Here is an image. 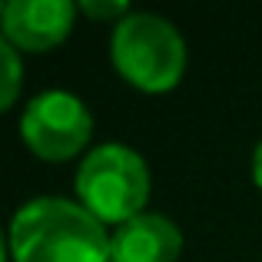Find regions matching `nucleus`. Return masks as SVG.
Wrapping results in <instances>:
<instances>
[{
	"label": "nucleus",
	"instance_id": "9",
	"mask_svg": "<svg viewBox=\"0 0 262 262\" xmlns=\"http://www.w3.org/2000/svg\"><path fill=\"white\" fill-rule=\"evenodd\" d=\"M252 179H256V186L262 189V140L256 143V149H252Z\"/></svg>",
	"mask_w": 262,
	"mask_h": 262
},
{
	"label": "nucleus",
	"instance_id": "2",
	"mask_svg": "<svg viewBox=\"0 0 262 262\" xmlns=\"http://www.w3.org/2000/svg\"><path fill=\"white\" fill-rule=\"evenodd\" d=\"M110 57L126 83L143 93H166L186 73L189 50L173 20L153 10H133L113 27Z\"/></svg>",
	"mask_w": 262,
	"mask_h": 262
},
{
	"label": "nucleus",
	"instance_id": "8",
	"mask_svg": "<svg viewBox=\"0 0 262 262\" xmlns=\"http://www.w3.org/2000/svg\"><path fill=\"white\" fill-rule=\"evenodd\" d=\"M77 7H80V13H86L90 20H116V24L133 13L126 0H80Z\"/></svg>",
	"mask_w": 262,
	"mask_h": 262
},
{
	"label": "nucleus",
	"instance_id": "4",
	"mask_svg": "<svg viewBox=\"0 0 262 262\" xmlns=\"http://www.w3.org/2000/svg\"><path fill=\"white\" fill-rule=\"evenodd\" d=\"M93 136V113L70 90H40L20 113V140L37 160H73Z\"/></svg>",
	"mask_w": 262,
	"mask_h": 262
},
{
	"label": "nucleus",
	"instance_id": "6",
	"mask_svg": "<svg viewBox=\"0 0 262 262\" xmlns=\"http://www.w3.org/2000/svg\"><path fill=\"white\" fill-rule=\"evenodd\" d=\"M183 252V229L166 212H140L116 226L110 262H176Z\"/></svg>",
	"mask_w": 262,
	"mask_h": 262
},
{
	"label": "nucleus",
	"instance_id": "7",
	"mask_svg": "<svg viewBox=\"0 0 262 262\" xmlns=\"http://www.w3.org/2000/svg\"><path fill=\"white\" fill-rule=\"evenodd\" d=\"M0 110H10L20 96V86H24V60H20V50L7 40H0Z\"/></svg>",
	"mask_w": 262,
	"mask_h": 262
},
{
	"label": "nucleus",
	"instance_id": "5",
	"mask_svg": "<svg viewBox=\"0 0 262 262\" xmlns=\"http://www.w3.org/2000/svg\"><path fill=\"white\" fill-rule=\"evenodd\" d=\"M77 13L80 7L73 0H7L0 27L4 40L20 53H43L70 37Z\"/></svg>",
	"mask_w": 262,
	"mask_h": 262
},
{
	"label": "nucleus",
	"instance_id": "1",
	"mask_svg": "<svg viewBox=\"0 0 262 262\" xmlns=\"http://www.w3.org/2000/svg\"><path fill=\"white\" fill-rule=\"evenodd\" d=\"M110 243L106 223L67 196L27 199L7 232L13 262H110Z\"/></svg>",
	"mask_w": 262,
	"mask_h": 262
},
{
	"label": "nucleus",
	"instance_id": "3",
	"mask_svg": "<svg viewBox=\"0 0 262 262\" xmlns=\"http://www.w3.org/2000/svg\"><path fill=\"white\" fill-rule=\"evenodd\" d=\"M149 166L126 143H100L80 160L77 199L100 223L123 226L146 212L149 203Z\"/></svg>",
	"mask_w": 262,
	"mask_h": 262
}]
</instances>
